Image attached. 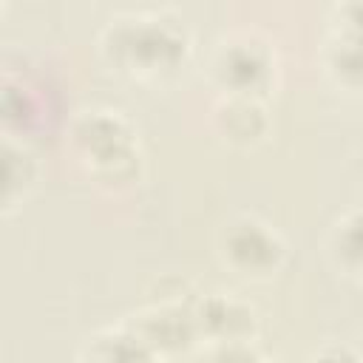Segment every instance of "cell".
<instances>
[{"instance_id": "cell-1", "label": "cell", "mask_w": 363, "mask_h": 363, "mask_svg": "<svg viewBox=\"0 0 363 363\" xmlns=\"http://www.w3.org/2000/svg\"><path fill=\"white\" fill-rule=\"evenodd\" d=\"M96 51L113 74L159 85L187 65L193 37L184 20L167 9H128L99 28Z\"/></svg>"}, {"instance_id": "cell-2", "label": "cell", "mask_w": 363, "mask_h": 363, "mask_svg": "<svg viewBox=\"0 0 363 363\" xmlns=\"http://www.w3.org/2000/svg\"><path fill=\"white\" fill-rule=\"evenodd\" d=\"M71 139L91 182L108 193L133 190L145 173V153L136 128L113 108L82 111L74 119Z\"/></svg>"}, {"instance_id": "cell-3", "label": "cell", "mask_w": 363, "mask_h": 363, "mask_svg": "<svg viewBox=\"0 0 363 363\" xmlns=\"http://www.w3.org/2000/svg\"><path fill=\"white\" fill-rule=\"evenodd\" d=\"M278 65L275 43L264 31L230 28L213 43L204 74L218 96L267 99V94L278 85Z\"/></svg>"}, {"instance_id": "cell-4", "label": "cell", "mask_w": 363, "mask_h": 363, "mask_svg": "<svg viewBox=\"0 0 363 363\" xmlns=\"http://www.w3.org/2000/svg\"><path fill=\"white\" fill-rule=\"evenodd\" d=\"M216 247L221 264L244 281H269L284 269L289 258L284 235L269 221L252 213L230 218L221 227Z\"/></svg>"}, {"instance_id": "cell-5", "label": "cell", "mask_w": 363, "mask_h": 363, "mask_svg": "<svg viewBox=\"0 0 363 363\" xmlns=\"http://www.w3.org/2000/svg\"><path fill=\"white\" fill-rule=\"evenodd\" d=\"M122 326L159 360H173L196 346H201V335L193 318V303L184 301H153L122 320Z\"/></svg>"}, {"instance_id": "cell-6", "label": "cell", "mask_w": 363, "mask_h": 363, "mask_svg": "<svg viewBox=\"0 0 363 363\" xmlns=\"http://www.w3.org/2000/svg\"><path fill=\"white\" fill-rule=\"evenodd\" d=\"M213 136L233 150H255L272 130L267 99L255 96H218L210 108Z\"/></svg>"}, {"instance_id": "cell-7", "label": "cell", "mask_w": 363, "mask_h": 363, "mask_svg": "<svg viewBox=\"0 0 363 363\" xmlns=\"http://www.w3.org/2000/svg\"><path fill=\"white\" fill-rule=\"evenodd\" d=\"M193 318L204 343L224 340H255L258 335V312L252 303L230 295V292H207L193 303Z\"/></svg>"}, {"instance_id": "cell-8", "label": "cell", "mask_w": 363, "mask_h": 363, "mask_svg": "<svg viewBox=\"0 0 363 363\" xmlns=\"http://www.w3.org/2000/svg\"><path fill=\"white\" fill-rule=\"evenodd\" d=\"M43 162L34 147L14 136L3 133V216H11L23 201L40 187Z\"/></svg>"}, {"instance_id": "cell-9", "label": "cell", "mask_w": 363, "mask_h": 363, "mask_svg": "<svg viewBox=\"0 0 363 363\" xmlns=\"http://www.w3.org/2000/svg\"><path fill=\"white\" fill-rule=\"evenodd\" d=\"M318 62L337 91L363 96V37L329 31L318 51Z\"/></svg>"}, {"instance_id": "cell-10", "label": "cell", "mask_w": 363, "mask_h": 363, "mask_svg": "<svg viewBox=\"0 0 363 363\" xmlns=\"http://www.w3.org/2000/svg\"><path fill=\"white\" fill-rule=\"evenodd\" d=\"M74 363H159V360L119 323L91 332L82 340Z\"/></svg>"}, {"instance_id": "cell-11", "label": "cell", "mask_w": 363, "mask_h": 363, "mask_svg": "<svg viewBox=\"0 0 363 363\" xmlns=\"http://www.w3.org/2000/svg\"><path fill=\"white\" fill-rule=\"evenodd\" d=\"M326 255L343 275L363 278V204L343 210L326 235Z\"/></svg>"}, {"instance_id": "cell-12", "label": "cell", "mask_w": 363, "mask_h": 363, "mask_svg": "<svg viewBox=\"0 0 363 363\" xmlns=\"http://www.w3.org/2000/svg\"><path fill=\"white\" fill-rule=\"evenodd\" d=\"M199 363H264L255 340H224L204 343Z\"/></svg>"}, {"instance_id": "cell-13", "label": "cell", "mask_w": 363, "mask_h": 363, "mask_svg": "<svg viewBox=\"0 0 363 363\" xmlns=\"http://www.w3.org/2000/svg\"><path fill=\"white\" fill-rule=\"evenodd\" d=\"M329 31H343V34H352V37H363V0L332 6Z\"/></svg>"}, {"instance_id": "cell-14", "label": "cell", "mask_w": 363, "mask_h": 363, "mask_svg": "<svg viewBox=\"0 0 363 363\" xmlns=\"http://www.w3.org/2000/svg\"><path fill=\"white\" fill-rule=\"evenodd\" d=\"M309 363H363V354L346 340H326L309 354Z\"/></svg>"}, {"instance_id": "cell-15", "label": "cell", "mask_w": 363, "mask_h": 363, "mask_svg": "<svg viewBox=\"0 0 363 363\" xmlns=\"http://www.w3.org/2000/svg\"><path fill=\"white\" fill-rule=\"evenodd\" d=\"M264 363H286V360H264Z\"/></svg>"}]
</instances>
